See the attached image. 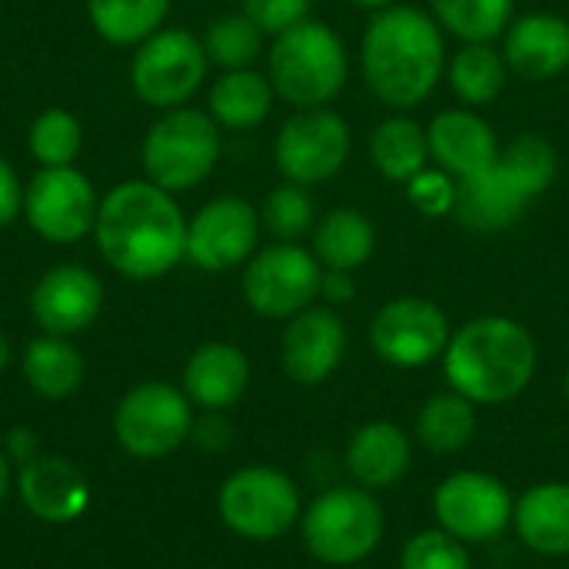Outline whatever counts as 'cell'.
Segmentation results:
<instances>
[{"instance_id": "6da1fadb", "label": "cell", "mask_w": 569, "mask_h": 569, "mask_svg": "<svg viewBox=\"0 0 569 569\" xmlns=\"http://www.w3.org/2000/svg\"><path fill=\"white\" fill-rule=\"evenodd\" d=\"M93 240L107 267L127 280H160L187 260V217L177 193L123 180L100 197Z\"/></svg>"}, {"instance_id": "7a4b0ae2", "label": "cell", "mask_w": 569, "mask_h": 569, "mask_svg": "<svg viewBox=\"0 0 569 569\" xmlns=\"http://www.w3.org/2000/svg\"><path fill=\"white\" fill-rule=\"evenodd\" d=\"M447 60L440 23L430 10L407 3L377 10L360 40L363 83L393 113H407L430 100L447 73Z\"/></svg>"}, {"instance_id": "3957f363", "label": "cell", "mask_w": 569, "mask_h": 569, "mask_svg": "<svg viewBox=\"0 0 569 569\" xmlns=\"http://www.w3.org/2000/svg\"><path fill=\"white\" fill-rule=\"evenodd\" d=\"M450 390L477 407H503L523 397L540 367L530 327L503 313H483L450 333L440 357Z\"/></svg>"}, {"instance_id": "277c9868", "label": "cell", "mask_w": 569, "mask_h": 569, "mask_svg": "<svg viewBox=\"0 0 569 569\" xmlns=\"http://www.w3.org/2000/svg\"><path fill=\"white\" fill-rule=\"evenodd\" d=\"M267 77L280 100L297 110L330 107L350 80V53L333 27L307 17L270 37Z\"/></svg>"}, {"instance_id": "5b68a950", "label": "cell", "mask_w": 569, "mask_h": 569, "mask_svg": "<svg viewBox=\"0 0 569 569\" xmlns=\"http://www.w3.org/2000/svg\"><path fill=\"white\" fill-rule=\"evenodd\" d=\"M303 550L323 567H357L370 560L387 537V510L377 493L340 483L317 493L297 523Z\"/></svg>"}, {"instance_id": "8992f818", "label": "cell", "mask_w": 569, "mask_h": 569, "mask_svg": "<svg viewBox=\"0 0 569 569\" xmlns=\"http://www.w3.org/2000/svg\"><path fill=\"white\" fill-rule=\"evenodd\" d=\"M220 150H223L220 127L207 110H193V107L163 110L150 123L140 143L143 177L170 193L193 190L213 173Z\"/></svg>"}, {"instance_id": "52a82bcc", "label": "cell", "mask_w": 569, "mask_h": 569, "mask_svg": "<svg viewBox=\"0 0 569 569\" xmlns=\"http://www.w3.org/2000/svg\"><path fill=\"white\" fill-rule=\"evenodd\" d=\"M217 513L230 533L253 543H270L287 537L300 523L303 493L287 470L270 463H250L233 470L220 483Z\"/></svg>"}, {"instance_id": "ba28073f", "label": "cell", "mask_w": 569, "mask_h": 569, "mask_svg": "<svg viewBox=\"0 0 569 569\" xmlns=\"http://www.w3.org/2000/svg\"><path fill=\"white\" fill-rule=\"evenodd\" d=\"M323 267L303 243L273 240L243 263V300L263 320H290L320 300Z\"/></svg>"}, {"instance_id": "9c48e42d", "label": "cell", "mask_w": 569, "mask_h": 569, "mask_svg": "<svg viewBox=\"0 0 569 569\" xmlns=\"http://www.w3.org/2000/svg\"><path fill=\"white\" fill-rule=\"evenodd\" d=\"M430 510L440 530L480 547L513 530L517 493L487 470H453L433 487Z\"/></svg>"}, {"instance_id": "30bf717a", "label": "cell", "mask_w": 569, "mask_h": 569, "mask_svg": "<svg viewBox=\"0 0 569 569\" xmlns=\"http://www.w3.org/2000/svg\"><path fill=\"white\" fill-rule=\"evenodd\" d=\"M193 403L187 393L163 380H143L130 387L113 410L117 443L140 460H160L177 453L190 440Z\"/></svg>"}, {"instance_id": "8fae6325", "label": "cell", "mask_w": 569, "mask_h": 569, "mask_svg": "<svg viewBox=\"0 0 569 569\" xmlns=\"http://www.w3.org/2000/svg\"><path fill=\"white\" fill-rule=\"evenodd\" d=\"M207 67L210 60L203 40L180 27H160L143 43H137L130 60V87L143 103L173 110L200 90Z\"/></svg>"}, {"instance_id": "7c38bea8", "label": "cell", "mask_w": 569, "mask_h": 569, "mask_svg": "<svg viewBox=\"0 0 569 569\" xmlns=\"http://www.w3.org/2000/svg\"><path fill=\"white\" fill-rule=\"evenodd\" d=\"M450 317L427 297H393L370 317V350L393 370H423L437 363L450 343Z\"/></svg>"}, {"instance_id": "4fadbf2b", "label": "cell", "mask_w": 569, "mask_h": 569, "mask_svg": "<svg viewBox=\"0 0 569 569\" xmlns=\"http://www.w3.org/2000/svg\"><path fill=\"white\" fill-rule=\"evenodd\" d=\"M350 150H353L350 123L330 107H313V110H297L280 123L273 140V163L283 180L300 187H317L347 167Z\"/></svg>"}, {"instance_id": "5bb4252c", "label": "cell", "mask_w": 569, "mask_h": 569, "mask_svg": "<svg viewBox=\"0 0 569 569\" xmlns=\"http://www.w3.org/2000/svg\"><path fill=\"white\" fill-rule=\"evenodd\" d=\"M100 197L87 173L70 167H40L23 187V217L47 243H77L93 233Z\"/></svg>"}, {"instance_id": "9a60e30c", "label": "cell", "mask_w": 569, "mask_h": 569, "mask_svg": "<svg viewBox=\"0 0 569 569\" xmlns=\"http://www.w3.org/2000/svg\"><path fill=\"white\" fill-rule=\"evenodd\" d=\"M260 210L243 197H213L187 220V260L203 273L243 267L260 243Z\"/></svg>"}, {"instance_id": "2e32d148", "label": "cell", "mask_w": 569, "mask_h": 569, "mask_svg": "<svg viewBox=\"0 0 569 569\" xmlns=\"http://www.w3.org/2000/svg\"><path fill=\"white\" fill-rule=\"evenodd\" d=\"M347 347L350 333L340 310L313 303L287 320L280 333V367L297 387H320L343 367Z\"/></svg>"}, {"instance_id": "e0dca14e", "label": "cell", "mask_w": 569, "mask_h": 569, "mask_svg": "<svg viewBox=\"0 0 569 569\" xmlns=\"http://www.w3.org/2000/svg\"><path fill=\"white\" fill-rule=\"evenodd\" d=\"M103 310V283L93 270L80 263H60L50 267L33 293H30V313L37 327L50 337H73L87 330Z\"/></svg>"}, {"instance_id": "ac0fdd59", "label": "cell", "mask_w": 569, "mask_h": 569, "mask_svg": "<svg viewBox=\"0 0 569 569\" xmlns=\"http://www.w3.org/2000/svg\"><path fill=\"white\" fill-rule=\"evenodd\" d=\"M430 140V163L447 170L457 180L477 177L500 160V137L487 117H480L473 107H450L440 110L427 123Z\"/></svg>"}, {"instance_id": "d6986e66", "label": "cell", "mask_w": 569, "mask_h": 569, "mask_svg": "<svg viewBox=\"0 0 569 569\" xmlns=\"http://www.w3.org/2000/svg\"><path fill=\"white\" fill-rule=\"evenodd\" d=\"M413 443L417 440L410 437V430H403L393 420L360 423L343 447V467L350 483L370 493L397 487L413 467Z\"/></svg>"}, {"instance_id": "ffe728a7", "label": "cell", "mask_w": 569, "mask_h": 569, "mask_svg": "<svg viewBox=\"0 0 569 569\" xmlns=\"http://www.w3.org/2000/svg\"><path fill=\"white\" fill-rule=\"evenodd\" d=\"M500 50L510 73H517L520 80H557L569 70V20L553 10L520 13L507 27Z\"/></svg>"}, {"instance_id": "44dd1931", "label": "cell", "mask_w": 569, "mask_h": 569, "mask_svg": "<svg viewBox=\"0 0 569 569\" xmlns=\"http://www.w3.org/2000/svg\"><path fill=\"white\" fill-rule=\"evenodd\" d=\"M17 490L23 507L43 523H73L90 503L83 470L57 453H37L20 467Z\"/></svg>"}, {"instance_id": "7402d4cb", "label": "cell", "mask_w": 569, "mask_h": 569, "mask_svg": "<svg viewBox=\"0 0 569 569\" xmlns=\"http://www.w3.org/2000/svg\"><path fill=\"white\" fill-rule=\"evenodd\" d=\"M250 387V360L237 343H200L183 363V393L200 410H230Z\"/></svg>"}, {"instance_id": "603a6c76", "label": "cell", "mask_w": 569, "mask_h": 569, "mask_svg": "<svg viewBox=\"0 0 569 569\" xmlns=\"http://www.w3.org/2000/svg\"><path fill=\"white\" fill-rule=\"evenodd\" d=\"M533 200L497 167L460 180L457 187V223L470 233L490 237V233H507L517 227Z\"/></svg>"}, {"instance_id": "cb8c5ba5", "label": "cell", "mask_w": 569, "mask_h": 569, "mask_svg": "<svg viewBox=\"0 0 569 569\" xmlns=\"http://www.w3.org/2000/svg\"><path fill=\"white\" fill-rule=\"evenodd\" d=\"M513 533L517 540L547 560L569 557V483L567 480H543L527 487L517 497L513 510Z\"/></svg>"}, {"instance_id": "d4e9b609", "label": "cell", "mask_w": 569, "mask_h": 569, "mask_svg": "<svg viewBox=\"0 0 569 569\" xmlns=\"http://www.w3.org/2000/svg\"><path fill=\"white\" fill-rule=\"evenodd\" d=\"M313 253L323 270H350L357 273L360 267L370 263L377 250V227L373 220L357 210V207H333L317 217L313 227Z\"/></svg>"}, {"instance_id": "484cf974", "label": "cell", "mask_w": 569, "mask_h": 569, "mask_svg": "<svg viewBox=\"0 0 569 569\" xmlns=\"http://www.w3.org/2000/svg\"><path fill=\"white\" fill-rule=\"evenodd\" d=\"M277 90L267 73L243 67V70H223L210 83L207 113L217 120L220 130H253L260 127L273 110Z\"/></svg>"}, {"instance_id": "4316f807", "label": "cell", "mask_w": 569, "mask_h": 569, "mask_svg": "<svg viewBox=\"0 0 569 569\" xmlns=\"http://www.w3.org/2000/svg\"><path fill=\"white\" fill-rule=\"evenodd\" d=\"M477 403H470L467 397H460L457 390H440L430 393L413 420V440L437 457H453L463 453L473 440H477Z\"/></svg>"}, {"instance_id": "83f0119b", "label": "cell", "mask_w": 569, "mask_h": 569, "mask_svg": "<svg viewBox=\"0 0 569 569\" xmlns=\"http://www.w3.org/2000/svg\"><path fill=\"white\" fill-rule=\"evenodd\" d=\"M367 153L373 170L390 183H407L423 167H430V140L427 127H420L410 113L383 117L367 140Z\"/></svg>"}, {"instance_id": "f1b7e54d", "label": "cell", "mask_w": 569, "mask_h": 569, "mask_svg": "<svg viewBox=\"0 0 569 569\" xmlns=\"http://www.w3.org/2000/svg\"><path fill=\"white\" fill-rule=\"evenodd\" d=\"M443 77L463 107H487L507 90L513 73L503 60V50L493 43H460V50L450 53Z\"/></svg>"}, {"instance_id": "f546056e", "label": "cell", "mask_w": 569, "mask_h": 569, "mask_svg": "<svg viewBox=\"0 0 569 569\" xmlns=\"http://www.w3.org/2000/svg\"><path fill=\"white\" fill-rule=\"evenodd\" d=\"M23 377L33 393L47 400H63L83 383V357L67 337H37L23 353Z\"/></svg>"}, {"instance_id": "4dcf8cb0", "label": "cell", "mask_w": 569, "mask_h": 569, "mask_svg": "<svg viewBox=\"0 0 569 569\" xmlns=\"http://www.w3.org/2000/svg\"><path fill=\"white\" fill-rule=\"evenodd\" d=\"M430 17L460 43H493L517 17V0H430Z\"/></svg>"}, {"instance_id": "1f68e13d", "label": "cell", "mask_w": 569, "mask_h": 569, "mask_svg": "<svg viewBox=\"0 0 569 569\" xmlns=\"http://www.w3.org/2000/svg\"><path fill=\"white\" fill-rule=\"evenodd\" d=\"M170 0H87L93 30L113 47H137L163 27Z\"/></svg>"}, {"instance_id": "d6a6232c", "label": "cell", "mask_w": 569, "mask_h": 569, "mask_svg": "<svg viewBox=\"0 0 569 569\" xmlns=\"http://www.w3.org/2000/svg\"><path fill=\"white\" fill-rule=\"evenodd\" d=\"M497 163H500V170H503L530 200L543 197V193L553 187L557 173H560L557 147H553L543 133H533V130L513 137L510 143H503Z\"/></svg>"}, {"instance_id": "836d02e7", "label": "cell", "mask_w": 569, "mask_h": 569, "mask_svg": "<svg viewBox=\"0 0 569 569\" xmlns=\"http://www.w3.org/2000/svg\"><path fill=\"white\" fill-rule=\"evenodd\" d=\"M263 40L267 33L247 17V13H223L210 20L203 33V50L207 60L220 70H243L253 67L263 57Z\"/></svg>"}, {"instance_id": "e575fe53", "label": "cell", "mask_w": 569, "mask_h": 569, "mask_svg": "<svg viewBox=\"0 0 569 569\" xmlns=\"http://www.w3.org/2000/svg\"><path fill=\"white\" fill-rule=\"evenodd\" d=\"M317 200L310 193V187L290 183L283 180L280 187H273L260 207V223L273 240L283 243H300L307 233H313L317 227Z\"/></svg>"}, {"instance_id": "d590c367", "label": "cell", "mask_w": 569, "mask_h": 569, "mask_svg": "<svg viewBox=\"0 0 569 569\" xmlns=\"http://www.w3.org/2000/svg\"><path fill=\"white\" fill-rule=\"evenodd\" d=\"M27 147L40 167H70L83 147V127L77 113L63 107H47L33 117Z\"/></svg>"}, {"instance_id": "8d00e7d4", "label": "cell", "mask_w": 569, "mask_h": 569, "mask_svg": "<svg viewBox=\"0 0 569 569\" xmlns=\"http://www.w3.org/2000/svg\"><path fill=\"white\" fill-rule=\"evenodd\" d=\"M400 569H473L470 547L463 540H457L453 533L440 530V527H427L420 533H413L397 557Z\"/></svg>"}, {"instance_id": "74e56055", "label": "cell", "mask_w": 569, "mask_h": 569, "mask_svg": "<svg viewBox=\"0 0 569 569\" xmlns=\"http://www.w3.org/2000/svg\"><path fill=\"white\" fill-rule=\"evenodd\" d=\"M407 200L417 213L430 217V220H440V217H453L457 210V187L460 180L450 177L447 170L440 167H423L417 177H410L407 183Z\"/></svg>"}, {"instance_id": "f35d334b", "label": "cell", "mask_w": 569, "mask_h": 569, "mask_svg": "<svg viewBox=\"0 0 569 569\" xmlns=\"http://www.w3.org/2000/svg\"><path fill=\"white\" fill-rule=\"evenodd\" d=\"M240 13H247L267 37H277L310 17V0H240Z\"/></svg>"}, {"instance_id": "ab89813d", "label": "cell", "mask_w": 569, "mask_h": 569, "mask_svg": "<svg viewBox=\"0 0 569 569\" xmlns=\"http://www.w3.org/2000/svg\"><path fill=\"white\" fill-rule=\"evenodd\" d=\"M233 440V427L220 410H203L200 417H193L190 427V443L200 447L203 453H223Z\"/></svg>"}, {"instance_id": "60d3db41", "label": "cell", "mask_w": 569, "mask_h": 569, "mask_svg": "<svg viewBox=\"0 0 569 569\" xmlns=\"http://www.w3.org/2000/svg\"><path fill=\"white\" fill-rule=\"evenodd\" d=\"M20 213H23V183L17 170L7 163V157H0V230L10 227Z\"/></svg>"}, {"instance_id": "b9f144b4", "label": "cell", "mask_w": 569, "mask_h": 569, "mask_svg": "<svg viewBox=\"0 0 569 569\" xmlns=\"http://www.w3.org/2000/svg\"><path fill=\"white\" fill-rule=\"evenodd\" d=\"M320 300L327 307H333V310H340L350 300H357V273H350V270H323Z\"/></svg>"}, {"instance_id": "7bdbcfd3", "label": "cell", "mask_w": 569, "mask_h": 569, "mask_svg": "<svg viewBox=\"0 0 569 569\" xmlns=\"http://www.w3.org/2000/svg\"><path fill=\"white\" fill-rule=\"evenodd\" d=\"M7 457H13L20 467H23L27 460H33V457H37V440H33V433L23 430V427L10 430V437H7Z\"/></svg>"}, {"instance_id": "ee69618b", "label": "cell", "mask_w": 569, "mask_h": 569, "mask_svg": "<svg viewBox=\"0 0 569 569\" xmlns=\"http://www.w3.org/2000/svg\"><path fill=\"white\" fill-rule=\"evenodd\" d=\"M7 490H10V457L0 450V503L7 497Z\"/></svg>"}, {"instance_id": "f6af8a7d", "label": "cell", "mask_w": 569, "mask_h": 569, "mask_svg": "<svg viewBox=\"0 0 569 569\" xmlns=\"http://www.w3.org/2000/svg\"><path fill=\"white\" fill-rule=\"evenodd\" d=\"M347 3H353V7H363V10H387V7H393L397 0H347Z\"/></svg>"}, {"instance_id": "bcb514c9", "label": "cell", "mask_w": 569, "mask_h": 569, "mask_svg": "<svg viewBox=\"0 0 569 569\" xmlns=\"http://www.w3.org/2000/svg\"><path fill=\"white\" fill-rule=\"evenodd\" d=\"M7 367H10V340L0 333V373H3Z\"/></svg>"}, {"instance_id": "7dc6e473", "label": "cell", "mask_w": 569, "mask_h": 569, "mask_svg": "<svg viewBox=\"0 0 569 569\" xmlns=\"http://www.w3.org/2000/svg\"><path fill=\"white\" fill-rule=\"evenodd\" d=\"M563 397H567V403H569V367H567V373H563Z\"/></svg>"}]
</instances>
